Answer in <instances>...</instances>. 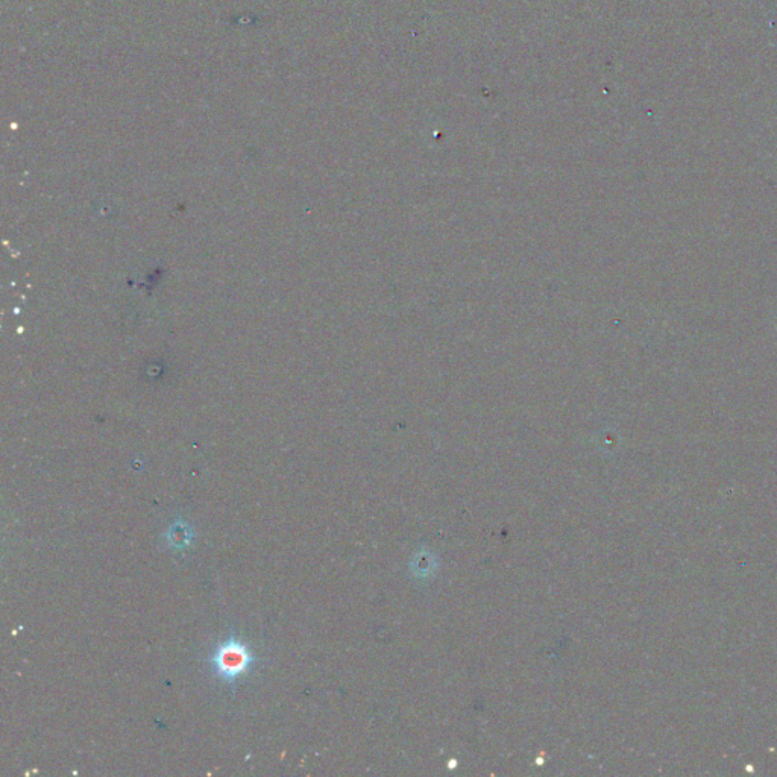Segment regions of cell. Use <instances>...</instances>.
Here are the masks:
<instances>
[{
  "instance_id": "2",
  "label": "cell",
  "mask_w": 777,
  "mask_h": 777,
  "mask_svg": "<svg viewBox=\"0 0 777 777\" xmlns=\"http://www.w3.org/2000/svg\"><path fill=\"white\" fill-rule=\"evenodd\" d=\"M193 538H195V535H193L192 527L181 520L175 521V523L169 527V530L164 533L166 544L175 551H183L186 550V548H189Z\"/></svg>"
},
{
  "instance_id": "1",
  "label": "cell",
  "mask_w": 777,
  "mask_h": 777,
  "mask_svg": "<svg viewBox=\"0 0 777 777\" xmlns=\"http://www.w3.org/2000/svg\"><path fill=\"white\" fill-rule=\"evenodd\" d=\"M257 662L251 647L236 635L227 636L221 644L216 645L208 658L211 674L231 688L248 676Z\"/></svg>"
}]
</instances>
